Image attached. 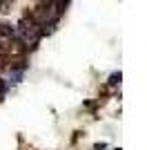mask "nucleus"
<instances>
[{"instance_id":"f257e3e1","label":"nucleus","mask_w":147,"mask_h":150,"mask_svg":"<svg viewBox=\"0 0 147 150\" xmlns=\"http://www.w3.org/2000/svg\"><path fill=\"white\" fill-rule=\"evenodd\" d=\"M16 36V27H11V23L0 20V38H13Z\"/></svg>"},{"instance_id":"f03ea898","label":"nucleus","mask_w":147,"mask_h":150,"mask_svg":"<svg viewBox=\"0 0 147 150\" xmlns=\"http://www.w3.org/2000/svg\"><path fill=\"white\" fill-rule=\"evenodd\" d=\"M120 79H123V74H120V72H114V74L109 76V85H111V88L120 85Z\"/></svg>"},{"instance_id":"7ed1b4c3","label":"nucleus","mask_w":147,"mask_h":150,"mask_svg":"<svg viewBox=\"0 0 147 150\" xmlns=\"http://www.w3.org/2000/svg\"><path fill=\"white\" fill-rule=\"evenodd\" d=\"M5 96H7V83L0 79V101H5Z\"/></svg>"},{"instance_id":"20e7f679","label":"nucleus","mask_w":147,"mask_h":150,"mask_svg":"<svg viewBox=\"0 0 147 150\" xmlns=\"http://www.w3.org/2000/svg\"><path fill=\"white\" fill-rule=\"evenodd\" d=\"M13 0H0V11H9V5Z\"/></svg>"},{"instance_id":"39448f33","label":"nucleus","mask_w":147,"mask_h":150,"mask_svg":"<svg viewBox=\"0 0 147 150\" xmlns=\"http://www.w3.org/2000/svg\"><path fill=\"white\" fill-rule=\"evenodd\" d=\"M105 148H107V144H96L94 146V150H105Z\"/></svg>"},{"instance_id":"423d86ee","label":"nucleus","mask_w":147,"mask_h":150,"mask_svg":"<svg viewBox=\"0 0 147 150\" xmlns=\"http://www.w3.org/2000/svg\"><path fill=\"white\" fill-rule=\"evenodd\" d=\"M116 150H120V148H116Z\"/></svg>"}]
</instances>
